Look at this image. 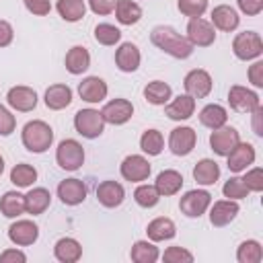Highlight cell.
<instances>
[{
	"label": "cell",
	"instance_id": "1",
	"mask_svg": "<svg viewBox=\"0 0 263 263\" xmlns=\"http://www.w3.org/2000/svg\"><path fill=\"white\" fill-rule=\"evenodd\" d=\"M150 41L158 49H162L164 53H168L171 58H177V60H187L193 53V45L189 43V39L183 37L181 33H177L168 25L154 27L152 33H150Z\"/></svg>",
	"mask_w": 263,
	"mask_h": 263
},
{
	"label": "cell",
	"instance_id": "2",
	"mask_svg": "<svg viewBox=\"0 0 263 263\" xmlns=\"http://www.w3.org/2000/svg\"><path fill=\"white\" fill-rule=\"evenodd\" d=\"M21 140H23V146H25L29 152L41 154V152L49 150V146L53 144V129H51L45 121L33 119V121H29V123L23 127Z\"/></svg>",
	"mask_w": 263,
	"mask_h": 263
},
{
	"label": "cell",
	"instance_id": "3",
	"mask_svg": "<svg viewBox=\"0 0 263 263\" xmlns=\"http://www.w3.org/2000/svg\"><path fill=\"white\" fill-rule=\"evenodd\" d=\"M74 127L82 138L95 140L105 132V119L97 109H80L74 115Z\"/></svg>",
	"mask_w": 263,
	"mask_h": 263
},
{
	"label": "cell",
	"instance_id": "4",
	"mask_svg": "<svg viewBox=\"0 0 263 263\" xmlns=\"http://www.w3.org/2000/svg\"><path fill=\"white\" fill-rule=\"evenodd\" d=\"M232 51L238 60L249 62V60H257L263 53V41L261 35L255 31H242L234 37L232 41Z\"/></svg>",
	"mask_w": 263,
	"mask_h": 263
},
{
	"label": "cell",
	"instance_id": "5",
	"mask_svg": "<svg viewBox=\"0 0 263 263\" xmlns=\"http://www.w3.org/2000/svg\"><path fill=\"white\" fill-rule=\"evenodd\" d=\"M55 160L58 164L64 168V171H78L84 162V148L80 142L68 138V140H62L58 144V150H55Z\"/></svg>",
	"mask_w": 263,
	"mask_h": 263
},
{
	"label": "cell",
	"instance_id": "6",
	"mask_svg": "<svg viewBox=\"0 0 263 263\" xmlns=\"http://www.w3.org/2000/svg\"><path fill=\"white\" fill-rule=\"evenodd\" d=\"M210 203H212L210 191H205V189H191V191H187V193L181 197L179 210H181L187 218H199V216L205 214V210L210 208Z\"/></svg>",
	"mask_w": 263,
	"mask_h": 263
},
{
	"label": "cell",
	"instance_id": "7",
	"mask_svg": "<svg viewBox=\"0 0 263 263\" xmlns=\"http://www.w3.org/2000/svg\"><path fill=\"white\" fill-rule=\"evenodd\" d=\"M187 39L189 43L195 47H210L216 41V29L210 21L197 16V18H189L187 25Z\"/></svg>",
	"mask_w": 263,
	"mask_h": 263
},
{
	"label": "cell",
	"instance_id": "8",
	"mask_svg": "<svg viewBox=\"0 0 263 263\" xmlns=\"http://www.w3.org/2000/svg\"><path fill=\"white\" fill-rule=\"evenodd\" d=\"M150 162L148 158H144L142 154H129L123 158L121 166H119V173L125 181L129 183H140V181H146L150 177Z\"/></svg>",
	"mask_w": 263,
	"mask_h": 263
},
{
	"label": "cell",
	"instance_id": "9",
	"mask_svg": "<svg viewBox=\"0 0 263 263\" xmlns=\"http://www.w3.org/2000/svg\"><path fill=\"white\" fill-rule=\"evenodd\" d=\"M183 86H185V92L193 99H205L210 92H212V76L210 72L201 70V68H195L191 72H187L185 80H183Z\"/></svg>",
	"mask_w": 263,
	"mask_h": 263
},
{
	"label": "cell",
	"instance_id": "10",
	"mask_svg": "<svg viewBox=\"0 0 263 263\" xmlns=\"http://www.w3.org/2000/svg\"><path fill=\"white\" fill-rule=\"evenodd\" d=\"M228 103L238 113H253L261 105L259 95L255 90L247 88V86H240V84L230 86V90H228Z\"/></svg>",
	"mask_w": 263,
	"mask_h": 263
},
{
	"label": "cell",
	"instance_id": "11",
	"mask_svg": "<svg viewBox=\"0 0 263 263\" xmlns=\"http://www.w3.org/2000/svg\"><path fill=\"white\" fill-rule=\"evenodd\" d=\"M195 142H197V134L193 127H187V125H179L171 132L168 136V148L175 156H187L193 152L195 148Z\"/></svg>",
	"mask_w": 263,
	"mask_h": 263
},
{
	"label": "cell",
	"instance_id": "12",
	"mask_svg": "<svg viewBox=\"0 0 263 263\" xmlns=\"http://www.w3.org/2000/svg\"><path fill=\"white\" fill-rule=\"evenodd\" d=\"M238 142H240V136H238L236 127H230V125H222L218 129H212V134H210V148L218 156H228V152Z\"/></svg>",
	"mask_w": 263,
	"mask_h": 263
},
{
	"label": "cell",
	"instance_id": "13",
	"mask_svg": "<svg viewBox=\"0 0 263 263\" xmlns=\"http://www.w3.org/2000/svg\"><path fill=\"white\" fill-rule=\"evenodd\" d=\"M101 115L105 119V123H111V125H123L132 119L134 115V105L127 101V99H113L109 101L103 109H101Z\"/></svg>",
	"mask_w": 263,
	"mask_h": 263
},
{
	"label": "cell",
	"instance_id": "14",
	"mask_svg": "<svg viewBox=\"0 0 263 263\" xmlns=\"http://www.w3.org/2000/svg\"><path fill=\"white\" fill-rule=\"evenodd\" d=\"M8 238L16 247H29L39 238V226L33 220H16L8 228Z\"/></svg>",
	"mask_w": 263,
	"mask_h": 263
},
{
	"label": "cell",
	"instance_id": "15",
	"mask_svg": "<svg viewBox=\"0 0 263 263\" xmlns=\"http://www.w3.org/2000/svg\"><path fill=\"white\" fill-rule=\"evenodd\" d=\"M6 103L14 109V111H21V113H29L37 107V92L29 86H12L6 95Z\"/></svg>",
	"mask_w": 263,
	"mask_h": 263
},
{
	"label": "cell",
	"instance_id": "16",
	"mask_svg": "<svg viewBox=\"0 0 263 263\" xmlns=\"http://www.w3.org/2000/svg\"><path fill=\"white\" fill-rule=\"evenodd\" d=\"M228 171L232 173H242L255 162V148L249 142H238L230 152H228Z\"/></svg>",
	"mask_w": 263,
	"mask_h": 263
},
{
	"label": "cell",
	"instance_id": "17",
	"mask_svg": "<svg viewBox=\"0 0 263 263\" xmlns=\"http://www.w3.org/2000/svg\"><path fill=\"white\" fill-rule=\"evenodd\" d=\"M238 210L240 208H238L236 199H220V201H214V205L210 210V222H212V226H216V228L228 226L238 216Z\"/></svg>",
	"mask_w": 263,
	"mask_h": 263
},
{
	"label": "cell",
	"instance_id": "18",
	"mask_svg": "<svg viewBox=\"0 0 263 263\" xmlns=\"http://www.w3.org/2000/svg\"><path fill=\"white\" fill-rule=\"evenodd\" d=\"M86 185L80 179H64L58 185V197L66 205H78L86 199Z\"/></svg>",
	"mask_w": 263,
	"mask_h": 263
},
{
	"label": "cell",
	"instance_id": "19",
	"mask_svg": "<svg viewBox=\"0 0 263 263\" xmlns=\"http://www.w3.org/2000/svg\"><path fill=\"white\" fill-rule=\"evenodd\" d=\"M107 92H109L107 82L103 78H99V76H86L78 84V95L86 103H101V101H105Z\"/></svg>",
	"mask_w": 263,
	"mask_h": 263
},
{
	"label": "cell",
	"instance_id": "20",
	"mask_svg": "<svg viewBox=\"0 0 263 263\" xmlns=\"http://www.w3.org/2000/svg\"><path fill=\"white\" fill-rule=\"evenodd\" d=\"M164 113L173 121H185L195 113V99L189 97L187 92L179 95V97H175L173 101H168L164 105Z\"/></svg>",
	"mask_w": 263,
	"mask_h": 263
},
{
	"label": "cell",
	"instance_id": "21",
	"mask_svg": "<svg viewBox=\"0 0 263 263\" xmlns=\"http://www.w3.org/2000/svg\"><path fill=\"white\" fill-rule=\"evenodd\" d=\"M97 199L105 208H117L125 199V189L117 181H101L97 187Z\"/></svg>",
	"mask_w": 263,
	"mask_h": 263
},
{
	"label": "cell",
	"instance_id": "22",
	"mask_svg": "<svg viewBox=\"0 0 263 263\" xmlns=\"http://www.w3.org/2000/svg\"><path fill=\"white\" fill-rule=\"evenodd\" d=\"M140 60H142V55H140V49H138V45L136 43H132V41H125V43H121L119 47H117V51H115V64H117V68L121 70V72H136L138 68H140Z\"/></svg>",
	"mask_w": 263,
	"mask_h": 263
},
{
	"label": "cell",
	"instance_id": "23",
	"mask_svg": "<svg viewBox=\"0 0 263 263\" xmlns=\"http://www.w3.org/2000/svg\"><path fill=\"white\" fill-rule=\"evenodd\" d=\"M212 25H214V29H220L224 33H230V31H234L240 25V16H238V12L232 6L218 4L212 10Z\"/></svg>",
	"mask_w": 263,
	"mask_h": 263
},
{
	"label": "cell",
	"instance_id": "24",
	"mask_svg": "<svg viewBox=\"0 0 263 263\" xmlns=\"http://www.w3.org/2000/svg\"><path fill=\"white\" fill-rule=\"evenodd\" d=\"M154 187L156 191L160 193V197H168V195H175L181 191L183 187V175L175 168H166V171H160L156 181H154Z\"/></svg>",
	"mask_w": 263,
	"mask_h": 263
},
{
	"label": "cell",
	"instance_id": "25",
	"mask_svg": "<svg viewBox=\"0 0 263 263\" xmlns=\"http://www.w3.org/2000/svg\"><path fill=\"white\" fill-rule=\"evenodd\" d=\"M146 234L152 242H162V240H171L177 234V226L171 218L166 216H158L154 218L148 226H146Z\"/></svg>",
	"mask_w": 263,
	"mask_h": 263
},
{
	"label": "cell",
	"instance_id": "26",
	"mask_svg": "<svg viewBox=\"0 0 263 263\" xmlns=\"http://www.w3.org/2000/svg\"><path fill=\"white\" fill-rule=\"evenodd\" d=\"M64 64H66V70H68L70 74L78 76V74H82V72H86V70L90 68V53H88L86 47L74 45L72 49H68Z\"/></svg>",
	"mask_w": 263,
	"mask_h": 263
},
{
	"label": "cell",
	"instance_id": "27",
	"mask_svg": "<svg viewBox=\"0 0 263 263\" xmlns=\"http://www.w3.org/2000/svg\"><path fill=\"white\" fill-rule=\"evenodd\" d=\"M51 203V193L45 187H33L27 195H25V212L31 216H39L43 214Z\"/></svg>",
	"mask_w": 263,
	"mask_h": 263
},
{
	"label": "cell",
	"instance_id": "28",
	"mask_svg": "<svg viewBox=\"0 0 263 263\" xmlns=\"http://www.w3.org/2000/svg\"><path fill=\"white\" fill-rule=\"evenodd\" d=\"M72 103V88L68 84H51L45 90V105L51 111H62Z\"/></svg>",
	"mask_w": 263,
	"mask_h": 263
},
{
	"label": "cell",
	"instance_id": "29",
	"mask_svg": "<svg viewBox=\"0 0 263 263\" xmlns=\"http://www.w3.org/2000/svg\"><path fill=\"white\" fill-rule=\"evenodd\" d=\"M53 255L60 263H76L80 257H82V247L76 238H70V236H64L55 242L53 247Z\"/></svg>",
	"mask_w": 263,
	"mask_h": 263
},
{
	"label": "cell",
	"instance_id": "30",
	"mask_svg": "<svg viewBox=\"0 0 263 263\" xmlns=\"http://www.w3.org/2000/svg\"><path fill=\"white\" fill-rule=\"evenodd\" d=\"M193 179L197 181V185H214L220 179V166L216 160L212 158H201L195 166H193Z\"/></svg>",
	"mask_w": 263,
	"mask_h": 263
},
{
	"label": "cell",
	"instance_id": "31",
	"mask_svg": "<svg viewBox=\"0 0 263 263\" xmlns=\"http://www.w3.org/2000/svg\"><path fill=\"white\" fill-rule=\"evenodd\" d=\"M226 121H228V113L218 103H210L199 111V123L210 129H218V127L226 125Z\"/></svg>",
	"mask_w": 263,
	"mask_h": 263
},
{
	"label": "cell",
	"instance_id": "32",
	"mask_svg": "<svg viewBox=\"0 0 263 263\" xmlns=\"http://www.w3.org/2000/svg\"><path fill=\"white\" fill-rule=\"evenodd\" d=\"M171 86L162 80H152L144 86V99L150 103V105H166L171 101Z\"/></svg>",
	"mask_w": 263,
	"mask_h": 263
},
{
	"label": "cell",
	"instance_id": "33",
	"mask_svg": "<svg viewBox=\"0 0 263 263\" xmlns=\"http://www.w3.org/2000/svg\"><path fill=\"white\" fill-rule=\"evenodd\" d=\"M0 212L6 218H18L21 214H25V195H21L18 191H6L0 197Z\"/></svg>",
	"mask_w": 263,
	"mask_h": 263
},
{
	"label": "cell",
	"instance_id": "34",
	"mask_svg": "<svg viewBox=\"0 0 263 263\" xmlns=\"http://www.w3.org/2000/svg\"><path fill=\"white\" fill-rule=\"evenodd\" d=\"M115 18L121 25H136L142 18V6L132 0H117Z\"/></svg>",
	"mask_w": 263,
	"mask_h": 263
},
{
	"label": "cell",
	"instance_id": "35",
	"mask_svg": "<svg viewBox=\"0 0 263 263\" xmlns=\"http://www.w3.org/2000/svg\"><path fill=\"white\" fill-rule=\"evenodd\" d=\"M129 257L136 263H154V261H158L160 253L152 240H136L132 251H129Z\"/></svg>",
	"mask_w": 263,
	"mask_h": 263
},
{
	"label": "cell",
	"instance_id": "36",
	"mask_svg": "<svg viewBox=\"0 0 263 263\" xmlns=\"http://www.w3.org/2000/svg\"><path fill=\"white\" fill-rule=\"evenodd\" d=\"M236 261L238 263H261L263 261V247L259 240H242L236 249Z\"/></svg>",
	"mask_w": 263,
	"mask_h": 263
},
{
	"label": "cell",
	"instance_id": "37",
	"mask_svg": "<svg viewBox=\"0 0 263 263\" xmlns=\"http://www.w3.org/2000/svg\"><path fill=\"white\" fill-rule=\"evenodd\" d=\"M55 8H58L60 16H62L66 23H76V21H80V18L84 16V12H86L84 0H58Z\"/></svg>",
	"mask_w": 263,
	"mask_h": 263
},
{
	"label": "cell",
	"instance_id": "38",
	"mask_svg": "<svg viewBox=\"0 0 263 263\" xmlns=\"http://www.w3.org/2000/svg\"><path fill=\"white\" fill-rule=\"evenodd\" d=\"M10 181L16 187H31L37 181V168L27 164V162L14 164L12 171H10Z\"/></svg>",
	"mask_w": 263,
	"mask_h": 263
},
{
	"label": "cell",
	"instance_id": "39",
	"mask_svg": "<svg viewBox=\"0 0 263 263\" xmlns=\"http://www.w3.org/2000/svg\"><path fill=\"white\" fill-rule=\"evenodd\" d=\"M140 148L142 152H146L148 156H158L164 148V138L158 129H146L140 138Z\"/></svg>",
	"mask_w": 263,
	"mask_h": 263
},
{
	"label": "cell",
	"instance_id": "40",
	"mask_svg": "<svg viewBox=\"0 0 263 263\" xmlns=\"http://www.w3.org/2000/svg\"><path fill=\"white\" fill-rule=\"evenodd\" d=\"M134 199H136V203H138L140 208H154V205L158 203V199H160V193L156 191L154 185L142 183V185L136 187V191H134Z\"/></svg>",
	"mask_w": 263,
	"mask_h": 263
},
{
	"label": "cell",
	"instance_id": "41",
	"mask_svg": "<svg viewBox=\"0 0 263 263\" xmlns=\"http://www.w3.org/2000/svg\"><path fill=\"white\" fill-rule=\"evenodd\" d=\"M95 39H97L101 45H115V43H119V39H121V31H119L115 25L99 23V25L95 27Z\"/></svg>",
	"mask_w": 263,
	"mask_h": 263
},
{
	"label": "cell",
	"instance_id": "42",
	"mask_svg": "<svg viewBox=\"0 0 263 263\" xmlns=\"http://www.w3.org/2000/svg\"><path fill=\"white\" fill-rule=\"evenodd\" d=\"M222 193H224V197H226V199H245L251 191L247 189V185L242 183V179H240V177H230V179L224 183Z\"/></svg>",
	"mask_w": 263,
	"mask_h": 263
},
{
	"label": "cell",
	"instance_id": "43",
	"mask_svg": "<svg viewBox=\"0 0 263 263\" xmlns=\"http://www.w3.org/2000/svg\"><path fill=\"white\" fill-rule=\"evenodd\" d=\"M177 8L181 10V14L189 18H197L203 16V12L208 10V0H179Z\"/></svg>",
	"mask_w": 263,
	"mask_h": 263
},
{
	"label": "cell",
	"instance_id": "44",
	"mask_svg": "<svg viewBox=\"0 0 263 263\" xmlns=\"http://www.w3.org/2000/svg\"><path fill=\"white\" fill-rule=\"evenodd\" d=\"M242 183L247 185L249 191H255V193H261L263 191V168L261 166H255L251 171L245 173V177H240Z\"/></svg>",
	"mask_w": 263,
	"mask_h": 263
},
{
	"label": "cell",
	"instance_id": "45",
	"mask_svg": "<svg viewBox=\"0 0 263 263\" xmlns=\"http://www.w3.org/2000/svg\"><path fill=\"white\" fill-rule=\"evenodd\" d=\"M162 261H166V263H191L193 253L183 249V247H168L162 255Z\"/></svg>",
	"mask_w": 263,
	"mask_h": 263
},
{
	"label": "cell",
	"instance_id": "46",
	"mask_svg": "<svg viewBox=\"0 0 263 263\" xmlns=\"http://www.w3.org/2000/svg\"><path fill=\"white\" fill-rule=\"evenodd\" d=\"M14 127H16V117L4 105H0V136H10Z\"/></svg>",
	"mask_w": 263,
	"mask_h": 263
},
{
	"label": "cell",
	"instance_id": "47",
	"mask_svg": "<svg viewBox=\"0 0 263 263\" xmlns=\"http://www.w3.org/2000/svg\"><path fill=\"white\" fill-rule=\"evenodd\" d=\"M23 4L35 16H45L51 10V2L49 0H23Z\"/></svg>",
	"mask_w": 263,
	"mask_h": 263
},
{
	"label": "cell",
	"instance_id": "48",
	"mask_svg": "<svg viewBox=\"0 0 263 263\" xmlns=\"http://www.w3.org/2000/svg\"><path fill=\"white\" fill-rule=\"evenodd\" d=\"M88 6L95 14H111L117 6V0H88Z\"/></svg>",
	"mask_w": 263,
	"mask_h": 263
},
{
	"label": "cell",
	"instance_id": "49",
	"mask_svg": "<svg viewBox=\"0 0 263 263\" xmlns=\"http://www.w3.org/2000/svg\"><path fill=\"white\" fill-rule=\"evenodd\" d=\"M236 4L247 16H257L263 10V0H236Z\"/></svg>",
	"mask_w": 263,
	"mask_h": 263
},
{
	"label": "cell",
	"instance_id": "50",
	"mask_svg": "<svg viewBox=\"0 0 263 263\" xmlns=\"http://www.w3.org/2000/svg\"><path fill=\"white\" fill-rule=\"evenodd\" d=\"M249 82H251L253 86H257V88L263 86V62H261V60H257V62L249 68Z\"/></svg>",
	"mask_w": 263,
	"mask_h": 263
},
{
	"label": "cell",
	"instance_id": "51",
	"mask_svg": "<svg viewBox=\"0 0 263 263\" xmlns=\"http://www.w3.org/2000/svg\"><path fill=\"white\" fill-rule=\"evenodd\" d=\"M25 263L27 261V255L18 249H6L0 253V263Z\"/></svg>",
	"mask_w": 263,
	"mask_h": 263
},
{
	"label": "cell",
	"instance_id": "52",
	"mask_svg": "<svg viewBox=\"0 0 263 263\" xmlns=\"http://www.w3.org/2000/svg\"><path fill=\"white\" fill-rule=\"evenodd\" d=\"M12 37H14V31H12V25L8 21H0V47H6L12 43Z\"/></svg>",
	"mask_w": 263,
	"mask_h": 263
},
{
	"label": "cell",
	"instance_id": "53",
	"mask_svg": "<svg viewBox=\"0 0 263 263\" xmlns=\"http://www.w3.org/2000/svg\"><path fill=\"white\" fill-rule=\"evenodd\" d=\"M261 119H263V107L259 105L255 111H253V132L255 136L263 138V125H261Z\"/></svg>",
	"mask_w": 263,
	"mask_h": 263
},
{
	"label": "cell",
	"instance_id": "54",
	"mask_svg": "<svg viewBox=\"0 0 263 263\" xmlns=\"http://www.w3.org/2000/svg\"><path fill=\"white\" fill-rule=\"evenodd\" d=\"M4 173V158H2V154H0V175Z\"/></svg>",
	"mask_w": 263,
	"mask_h": 263
}]
</instances>
